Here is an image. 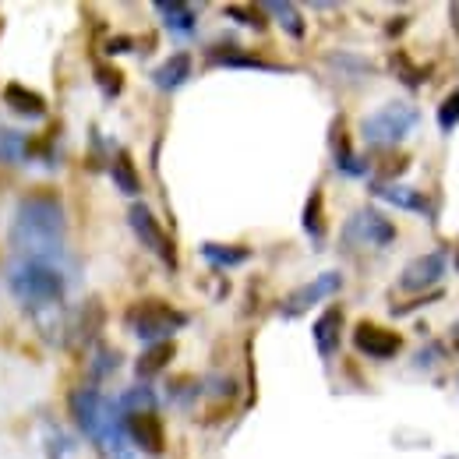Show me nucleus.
Here are the masks:
<instances>
[{"instance_id":"22","label":"nucleus","mask_w":459,"mask_h":459,"mask_svg":"<svg viewBox=\"0 0 459 459\" xmlns=\"http://www.w3.org/2000/svg\"><path fill=\"white\" fill-rule=\"evenodd\" d=\"M300 227H304V233L322 247V240H325V212H322V191H318V187H315V191L307 195V202H304Z\"/></svg>"},{"instance_id":"28","label":"nucleus","mask_w":459,"mask_h":459,"mask_svg":"<svg viewBox=\"0 0 459 459\" xmlns=\"http://www.w3.org/2000/svg\"><path fill=\"white\" fill-rule=\"evenodd\" d=\"M227 14L233 22H240V25H251V29H265V18H262V7H240V4H230Z\"/></svg>"},{"instance_id":"14","label":"nucleus","mask_w":459,"mask_h":459,"mask_svg":"<svg viewBox=\"0 0 459 459\" xmlns=\"http://www.w3.org/2000/svg\"><path fill=\"white\" fill-rule=\"evenodd\" d=\"M4 103H7V110H14L18 117H25V120H43L47 117V96L32 92L22 82L4 85Z\"/></svg>"},{"instance_id":"11","label":"nucleus","mask_w":459,"mask_h":459,"mask_svg":"<svg viewBox=\"0 0 459 459\" xmlns=\"http://www.w3.org/2000/svg\"><path fill=\"white\" fill-rule=\"evenodd\" d=\"M67 406H71L74 424H78L92 442H100V420H103V396H100V389H96V385L74 389Z\"/></svg>"},{"instance_id":"24","label":"nucleus","mask_w":459,"mask_h":459,"mask_svg":"<svg viewBox=\"0 0 459 459\" xmlns=\"http://www.w3.org/2000/svg\"><path fill=\"white\" fill-rule=\"evenodd\" d=\"M262 11H265V14H276V22L287 29L293 39H304V18H300V11H297L293 4H287V0H273V4H265Z\"/></svg>"},{"instance_id":"10","label":"nucleus","mask_w":459,"mask_h":459,"mask_svg":"<svg viewBox=\"0 0 459 459\" xmlns=\"http://www.w3.org/2000/svg\"><path fill=\"white\" fill-rule=\"evenodd\" d=\"M353 346H357V353H364L371 360H389L403 350V336L393 329L375 325V322H360L353 329Z\"/></svg>"},{"instance_id":"5","label":"nucleus","mask_w":459,"mask_h":459,"mask_svg":"<svg viewBox=\"0 0 459 459\" xmlns=\"http://www.w3.org/2000/svg\"><path fill=\"white\" fill-rule=\"evenodd\" d=\"M396 240V223L378 209H357L343 227V244L350 247H389Z\"/></svg>"},{"instance_id":"8","label":"nucleus","mask_w":459,"mask_h":459,"mask_svg":"<svg viewBox=\"0 0 459 459\" xmlns=\"http://www.w3.org/2000/svg\"><path fill=\"white\" fill-rule=\"evenodd\" d=\"M124 435H127L131 446L142 449L145 456H163V449H167V431H163V420H160L156 410L124 413Z\"/></svg>"},{"instance_id":"3","label":"nucleus","mask_w":459,"mask_h":459,"mask_svg":"<svg viewBox=\"0 0 459 459\" xmlns=\"http://www.w3.org/2000/svg\"><path fill=\"white\" fill-rule=\"evenodd\" d=\"M124 325L138 340H145V343L152 346V343H167L173 333H180L187 325V315L177 311L167 300H160V297H145V300H138V304H131L124 311Z\"/></svg>"},{"instance_id":"27","label":"nucleus","mask_w":459,"mask_h":459,"mask_svg":"<svg viewBox=\"0 0 459 459\" xmlns=\"http://www.w3.org/2000/svg\"><path fill=\"white\" fill-rule=\"evenodd\" d=\"M456 124H459V89H453V92L442 100V107H438V127L449 134Z\"/></svg>"},{"instance_id":"18","label":"nucleus","mask_w":459,"mask_h":459,"mask_svg":"<svg viewBox=\"0 0 459 459\" xmlns=\"http://www.w3.org/2000/svg\"><path fill=\"white\" fill-rule=\"evenodd\" d=\"M209 64H223V67H251V71H287V67H276V64H269V60H262V57H247V54H240L237 43H220V47H212V50H209Z\"/></svg>"},{"instance_id":"6","label":"nucleus","mask_w":459,"mask_h":459,"mask_svg":"<svg viewBox=\"0 0 459 459\" xmlns=\"http://www.w3.org/2000/svg\"><path fill=\"white\" fill-rule=\"evenodd\" d=\"M127 223L134 230V237H138L167 269H177V244H173L170 233L160 227V220L152 216L149 205H131V209H127Z\"/></svg>"},{"instance_id":"12","label":"nucleus","mask_w":459,"mask_h":459,"mask_svg":"<svg viewBox=\"0 0 459 459\" xmlns=\"http://www.w3.org/2000/svg\"><path fill=\"white\" fill-rule=\"evenodd\" d=\"M371 195L382 198V202H389V205H396V209L417 212V216H424V220L435 223V205H431V198H428L420 187H406V184H371Z\"/></svg>"},{"instance_id":"29","label":"nucleus","mask_w":459,"mask_h":459,"mask_svg":"<svg viewBox=\"0 0 459 459\" xmlns=\"http://www.w3.org/2000/svg\"><path fill=\"white\" fill-rule=\"evenodd\" d=\"M127 50H131V39H124V36H117V39L107 43V54H127Z\"/></svg>"},{"instance_id":"9","label":"nucleus","mask_w":459,"mask_h":459,"mask_svg":"<svg viewBox=\"0 0 459 459\" xmlns=\"http://www.w3.org/2000/svg\"><path fill=\"white\" fill-rule=\"evenodd\" d=\"M446 273H449V255H446V251L420 255V258H413V262L400 273V290H410V293L431 290L442 283Z\"/></svg>"},{"instance_id":"17","label":"nucleus","mask_w":459,"mask_h":459,"mask_svg":"<svg viewBox=\"0 0 459 459\" xmlns=\"http://www.w3.org/2000/svg\"><path fill=\"white\" fill-rule=\"evenodd\" d=\"M173 357H177V346H173V340L145 346V353L134 360V375H138L142 382H149V378H156L160 371H167V364H170Z\"/></svg>"},{"instance_id":"7","label":"nucleus","mask_w":459,"mask_h":459,"mask_svg":"<svg viewBox=\"0 0 459 459\" xmlns=\"http://www.w3.org/2000/svg\"><path fill=\"white\" fill-rule=\"evenodd\" d=\"M340 290H343V273H336V269H333V273H322V276H315L311 283L290 290L287 297H283V304H280V315H283V318H297V315H304L307 307H315V304L336 297Z\"/></svg>"},{"instance_id":"30","label":"nucleus","mask_w":459,"mask_h":459,"mask_svg":"<svg viewBox=\"0 0 459 459\" xmlns=\"http://www.w3.org/2000/svg\"><path fill=\"white\" fill-rule=\"evenodd\" d=\"M453 346H456V350H459V322H456V325H453Z\"/></svg>"},{"instance_id":"19","label":"nucleus","mask_w":459,"mask_h":459,"mask_svg":"<svg viewBox=\"0 0 459 459\" xmlns=\"http://www.w3.org/2000/svg\"><path fill=\"white\" fill-rule=\"evenodd\" d=\"M333 156H336V170L346 173V177H364V173H368V163H364V160L350 149V142H346L343 120L333 124Z\"/></svg>"},{"instance_id":"25","label":"nucleus","mask_w":459,"mask_h":459,"mask_svg":"<svg viewBox=\"0 0 459 459\" xmlns=\"http://www.w3.org/2000/svg\"><path fill=\"white\" fill-rule=\"evenodd\" d=\"M389 64H393V71H396V78H400V82H403V85H406V89H420V85L428 82V71H424V67H417V64H413V60L406 57L403 50H396V54H393V60H389Z\"/></svg>"},{"instance_id":"1","label":"nucleus","mask_w":459,"mask_h":459,"mask_svg":"<svg viewBox=\"0 0 459 459\" xmlns=\"http://www.w3.org/2000/svg\"><path fill=\"white\" fill-rule=\"evenodd\" d=\"M64 202L57 191H32L18 202V216L11 227V244L18 262H54L64 251Z\"/></svg>"},{"instance_id":"20","label":"nucleus","mask_w":459,"mask_h":459,"mask_svg":"<svg viewBox=\"0 0 459 459\" xmlns=\"http://www.w3.org/2000/svg\"><path fill=\"white\" fill-rule=\"evenodd\" d=\"M202 258L212 262L216 269H233V265H244L251 258V251L240 247V244H216V240H209V244H202Z\"/></svg>"},{"instance_id":"4","label":"nucleus","mask_w":459,"mask_h":459,"mask_svg":"<svg viewBox=\"0 0 459 459\" xmlns=\"http://www.w3.org/2000/svg\"><path fill=\"white\" fill-rule=\"evenodd\" d=\"M417 124H420V110L413 103L393 100L360 120V138L375 149H389V145H400L403 138H410Z\"/></svg>"},{"instance_id":"13","label":"nucleus","mask_w":459,"mask_h":459,"mask_svg":"<svg viewBox=\"0 0 459 459\" xmlns=\"http://www.w3.org/2000/svg\"><path fill=\"white\" fill-rule=\"evenodd\" d=\"M311 336H315V346H318V353L329 360V357L340 350V336H343V307H340V304L325 307V311L315 318V329H311Z\"/></svg>"},{"instance_id":"16","label":"nucleus","mask_w":459,"mask_h":459,"mask_svg":"<svg viewBox=\"0 0 459 459\" xmlns=\"http://www.w3.org/2000/svg\"><path fill=\"white\" fill-rule=\"evenodd\" d=\"M156 14L163 18V25L170 32H180V36H191L195 25H198V14L191 4H180V0H156Z\"/></svg>"},{"instance_id":"2","label":"nucleus","mask_w":459,"mask_h":459,"mask_svg":"<svg viewBox=\"0 0 459 459\" xmlns=\"http://www.w3.org/2000/svg\"><path fill=\"white\" fill-rule=\"evenodd\" d=\"M64 276L54 262H18V269L11 273V293L29 307V311H43L64 300Z\"/></svg>"},{"instance_id":"23","label":"nucleus","mask_w":459,"mask_h":459,"mask_svg":"<svg viewBox=\"0 0 459 459\" xmlns=\"http://www.w3.org/2000/svg\"><path fill=\"white\" fill-rule=\"evenodd\" d=\"M110 173H114V184L124 191V195H138V191H142L138 170H134V163H131V156H127V152H117L114 163H110Z\"/></svg>"},{"instance_id":"21","label":"nucleus","mask_w":459,"mask_h":459,"mask_svg":"<svg viewBox=\"0 0 459 459\" xmlns=\"http://www.w3.org/2000/svg\"><path fill=\"white\" fill-rule=\"evenodd\" d=\"M32 152V138L14 127H0V163H25Z\"/></svg>"},{"instance_id":"15","label":"nucleus","mask_w":459,"mask_h":459,"mask_svg":"<svg viewBox=\"0 0 459 459\" xmlns=\"http://www.w3.org/2000/svg\"><path fill=\"white\" fill-rule=\"evenodd\" d=\"M187 78H191V54H173V57H167L152 71V82L163 92H177Z\"/></svg>"},{"instance_id":"26","label":"nucleus","mask_w":459,"mask_h":459,"mask_svg":"<svg viewBox=\"0 0 459 459\" xmlns=\"http://www.w3.org/2000/svg\"><path fill=\"white\" fill-rule=\"evenodd\" d=\"M96 85L103 89V96H107V100H117V96H120V89H124V78H120V71H117V67L100 64V67H96Z\"/></svg>"}]
</instances>
